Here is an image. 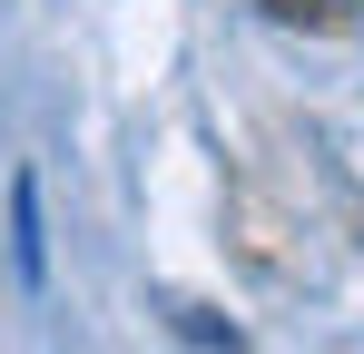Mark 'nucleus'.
Returning a JSON list of instances; mask_svg holds the SVG:
<instances>
[{
    "label": "nucleus",
    "mask_w": 364,
    "mask_h": 354,
    "mask_svg": "<svg viewBox=\"0 0 364 354\" xmlns=\"http://www.w3.org/2000/svg\"><path fill=\"white\" fill-rule=\"evenodd\" d=\"M276 20H305V30H345L355 20V0H266Z\"/></svg>",
    "instance_id": "f03ea898"
},
{
    "label": "nucleus",
    "mask_w": 364,
    "mask_h": 354,
    "mask_svg": "<svg viewBox=\"0 0 364 354\" xmlns=\"http://www.w3.org/2000/svg\"><path fill=\"white\" fill-rule=\"evenodd\" d=\"M10 266L20 286H50V227H40V177H10Z\"/></svg>",
    "instance_id": "f257e3e1"
}]
</instances>
